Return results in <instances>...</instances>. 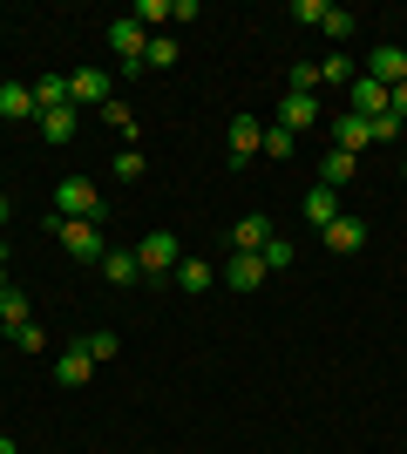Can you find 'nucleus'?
I'll return each instance as SVG.
<instances>
[{"label":"nucleus","mask_w":407,"mask_h":454,"mask_svg":"<svg viewBox=\"0 0 407 454\" xmlns=\"http://www.w3.org/2000/svg\"><path fill=\"white\" fill-rule=\"evenodd\" d=\"M35 129H41V143H75L82 136V109H48V115H35Z\"/></svg>","instance_id":"11"},{"label":"nucleus","mask_w":407,"mask_h":454,"mask_svg":"<svg viewBox=\"0 0 407 454\" xmlns=\"http://www.w3.org/2000/svg\"><path fill=\"white\" fill-rule=\"evenodd\" d=\"M0 292H7V245H0Z\"/></svg>","instance_id":"35"},{"label":"nucleus","mask_w":407,"mask_h":454,"mask_svg":"<svg viewBox=\"0 0 407 454\" xmlns=\"http://www.w3.org/2000/svg\"><path fill=\"white\" fill-rule=\"evenodd\" d=\"M136 20H143V35H150L156 20H170V0H136Z\"/></svg>","instance_id":"29"},{"label":"nucleus","mask_w":407,"mask_h":454,"mask_svg":"<svg viewBox=\"0 0 407 454\" xmlns=\"http://www.w3.org/2000/svg\"><path fill=\"white\" fill-rule=\"evenodd\" d=\"M96 115H102V122H109V129H116V136H136V115L122 109V102H109V109H96Z\"/></svg>","instance_id":"28"},{"label":"nucleus","mask_w":407,"mask_h":454,"mask_svg":"<svg viewBox=\"0 0 407 454\" xmlns=\"http://www.w3.org/2000/svg\"><path fill=\"white\" fill-rule=\"evenodd\" d=\"M102 278H109V285H122V292H129V285L143 278V265H136V251H102Z\"/></svg>","instance_id":"18"},{"label":"nucleus","mask_w":407,"mask_h":454,"mask_svg":"<svg viewBox=\"0 0 407 454\" xmlns=\"http://www.w3.org/2000/svg\"><path fill=\"white\" fill-rule=\"evenodd\" d=\"M224 285H231V292H258V285H265V258H231V265H224Z\"/></svg>","instance_id":"19"},{"label":"nucleus","mask_w":407,"mask_h":454,"mask_svg":"<svg viewBox=\"0 0 407 454\" xmlns=\"http://www.w3.org/2000/svg\"><path fill=\"white\" fill-rule=\"evenodd\" d=\"M265 150V122L258 115H231V163H252Z\"/></svg>","instance_id":"9"},{"label":"nucleus","mask_w":407,"mask_h":454,"mask_svg":"<svg viewBox=\"0 0 407 454\" xmlns=\"http://www.w3.org/2000/svg\"><path fill=\"white\" fill-rule=\"evenodd\" d=\"M326 7H333V0H292V20H306V27H319V20H326Z\"/></svg>","instance_id":"30"},{"label":"nucleus","mask_w":407,"mask_h":454,"mask_svg":"<svg viewBox=\"0 0 407 454\" xmlns=\"http://www.w3.org/2000/svg\"><path fill=\"white\" fill-rule=\"evenodd\" d=\"M347 95H353V115H367V122H373V115H387V89H380V82H367V75H360Z\"/></svg>","instance_id":"17"},{"label":"nucleus","mask_w":407,"mask_h":454,"mask_svg":"<svg viewBox=\"0 0 407 454\" xmlns=\"http://www.w3.org/2000/svg\"><path fill=\"white\" fill-rule=\"evenodd\" d=\"M353 27H360V20H353L347 7H326V20H319V35H333V41H353Z\"/></svg>","instance_id":"24"},{"label":"nucleus","mask_w":407,"mask_h":454,"mask_svg":"<svg viewBox=\"0 0 407 454\" xmlns=\"http://www.w3.org/2000/svg\"><path fill=\"white\" fill-rule=\"evenodd\" d=\"M333 217H340V190L312 184V190H306V224H312V231H326Z\"/></svg>","instance_id":"14"},{"label":"nucleus","mask_w":407,"mask_h":454,"mask_svg":"<svg viewBox=\"0 0 407 454\" xmlns=\"http://www.w3.org/2000/svg\"><path fill=\"white\" fill-rule=\"evenodd\" d=\"M360 75L380 82V89H401V82H407V48H394V41L367 48V68H360Z\"/></svg>","instance_id":"5"},{"label":"nucleus","mask_w":407,"mask_h":454,"mask_svg":"<svg viewBox=\"0 0 407 454\" xmlns=\"http://www.w3.org/2000/svg\"><path fill=\"white\" fill-rule=\"evenodd\" d=\"M0 454H20V448H14V441H7V434H0Z\"/></svg>","instance_id":"36"},{"label":"nucleus","mask_w":407,"mask_h":454,"mask_svg":"<svg viewBox=\"0 0 407 454\" xmlns=\"http://www.w3.org/2000/svg\"><path fill=\"white\" fill-rule=\"evenodd\" d=\"M89 373H96V360H89V346H61V353H55V380H61V387H89Z\"/></svg>","instance_id":"10"},{"label":"nucleus","mask_w":407,"mask_h":454,"mask_svg":"<svg viewBox=\"0 0 407 454\" xmlns=\"http://www.w3.org/2000/svg\"><path fill=\"white\" fill-rule=\"evenodd\" d=\"M82 346H89V360H116V353H122V340H116V333H89V340H82Z\"/></svg>","instance_id":"25"},{"label":"nucleus","mask_w":407,"mask_h":454,"mask_svg":"<svg viewBox=\"0 0 407 454\" xmlns=\"http://www.w3.org/2000/svg\"><path fill=\"white\" fill-rule=\"evenodd\" d=\"M109 82L116 75H102V68H75V75H68V109H109Z\"/></svg>","instance_id":"4"},{"label":"nucleus","mask_w":407,"mask_h":454,"mask_svg":"<svg viewBox=\"0 0 407 454\" xmlns=\"http://www.w3.org/2000/svg\"><path fill=\"white\" fill-rule=\"evenodd\" d=\"M278 129H319V95H292L286 89V102H278Z\"/></svg>","instance_id":"7"},{"label":"nucleus","mask_w":407,"mask_h":454,"mask_svg":"<svg viewBox=\"0 0 407 454\" xmlns=\"http://www.w3.org/2000/svg\"><path fill=\"white\" fill-rule=\"evenodd\" d=\"M0 325H7V333H20V325H35V299L7 285V292H0Z\"/></svg>","instance_id":"16"},{"label":"nucleus","mask_w":407,"mask_h":454,"mask_svg":"<svg viewBox=\"0 0 407 454\" xmlns=\"http://www.w3.org/2000/svg\"><path fill=\"white\" fill-rule=\"evenodd\" d=\"M170 278H176V285H184V292H211V278H217V271H211V265H204V258H184V265H176V271H170Z\"/></svg>","instance_id":"21"},{"label":"nucleus","mask_w":407,"mask_h":454,"mask_svg":"<svg viewBox=\"0 0 407 454\" xmlns=\"http://www.w3.org/2000/svg\"><path fill=\"white\" fill-rule=\"evenodd\" d=\"M292 150H299V136H292V129H265V156H271V163H286Z\"/></svg>","instance_id":"26"},{"label":"nucleus","mask_w":407,"mask_h":454,"mask_svg":"<svg viewBox=\"0 0 407 454\" xmlns=\"http://www.w3.org/2000/svg\"><path fill=\"white\" fill-rule=\"evenodd\" d=\"M401 176H407V156H401Z\"/></svg>","instance_id":"38"},{"label":"nucleus","mask_w":407,"mask_h":454,"mask_svg":"<svg viewBox=\"0 0 407 454\" xmlns=\"http://www.w3.org/2000/svg\"><path fill=\"white\" fill-rule=\"evenodd\" d=\"M41 224H48V238H61V251H68V258H75V265H102V224H82V217H55V210H48V217H41Z\"/></svg>","instance_id":"1"},{"label":"nucleus","mask_w":407,"mask_h":454,"mask_svg":"<svg viewBox=\"0 0 407 454\" xmlns=\"http://www.w3.org/2000/svg\"><path fill=\"white\" fill-rule=\"evenodd\" d=\"M319 82H340V89H353V82H360L353 55H326V61H319Z\"/></svg>","instance_id":"23"},{"label":"nucleus","mask_w":407,"mask_h":454,"mask_svg":"<svg viewBox=\"0 0 407 454\" xmlns=\"http://www.w3.org/2000/svg\"><path fill=\"white\" fill-rule=\"evenodd\" d=\"M48 109H68V75H41L35 82V115H48Z\"/></svg>","instance_id":"20"},{"label":"nucleus","mask_w":407,"mask_h":454,"mask_svg":"<svg viewBox=\"0 0 407 454\" xmlns=\"http://www.w3.org/2000/svg\"><path fill=\"white\" fill-rule=\"evenodd\" d=\"M55 217H82V224H102V217H109V204H102L96 176H61V184H55Z\"/></svg>","instance_id":"2"},{"label":"nucleus","mask_w":407,"mask_h":454,"mask_svg":"<svg viewBox=\"0 0 407 454\" xmlns=\"http://www.w3.org/2000/svg\"><path fill=\"white\" fill-rule=\"evenodd\" d=\"M0 231H7V197H0Z\"/></svg>","instance_id":"37"},{"label":"nucleus","mask_w":407,"mask_h":454,"mask_svg":"<svg viewBox=\"0 0 407 454\" xmlns=\"http://www.w3.org/2000/svg\"><path fill=\"white\" fill-rule=\"evenodd\" d=\"M143 170H150V156H143V150H122L116 156V176H143Z\"/></svg>","instance_id":"31"},{"label":"nucleus","mask_w":407,"mask_h":454,"mask_svg":"<svg viewBox=\"0 0 407 454\" xmlns=\"http://www.w3.org/2000/svg\"><path fill=\"white\" fill-rule=\"evenodd\" d=\"M367 143H373V129H367V115H333V150H347V156H360V150H367Z\"/></svg>","instance_id":"12"},{"label":"nucleus","mask_w":407,"mask_h":454,"mask_svg":"<svg viewBox=\"0 0 407 454\" xmlns=\"http://www.w3.org/2000/svg\"><path fill=\"white\" fill-rule=\"evenodd\" d=\"M258 258H265V271H292V245H286V238H271Z\"/></svg>","instance_id":"27"},{"label":"nucleus","mask_w":407,"mask_h":454,"mask_svg":"<svg viewBox=\"0 0 407 454\" xmlns=\"http://www.w3.org/2000/svg\"><path fill=\"white\" fill-rule=\"evenodd\" d=\"M387 115H394V122H407V82H401V89H387Z\"/></svg>","instance_id":"34"},{"label":"nucleus","mask_w":407,"mask_h":454,"mask_svg":"<svg viewBox=\"0 0 407 454\" xmlns=\"http://www.w3.org/2000/svg\"><path fill=\"white\" fill-rule=\"evenodd\" d=\"M0 115L7 122H35V82H0Z\"/></svg>","instance_id":"13"},{"label":"nucleus","mask_w":407,"mask_h":454,"mask_svg":"<svg viewBox=\"0 0 407 454\" xmlns=\"http://www.w3.org/2000/svg\"><path fill=\"white\" fill-rule=\"evenodd\" d=\"M176 55H184V48H176L170 35H150V48H143V68H176Z\"/></svg>","instance_id":"22"},{"label":"nucleus","mask_w":407,"mask_h":454,"mask_svg":"<svg viewBox=\"0 0 407 454\" xmlns=\"http://www.w3.org/2000/svg\"><path fill=\"white\" fill-rule=\"evenodd\" d=\"M271 238H278V231H271V217H258V210L231 224V251H238V258H258V251H265Z\"/></svg>","instance_id":"6"},{"label":"nucleus","mask_w":407,"mask_h":454,"mask_svg":"<svg viewBox=\"0 0 407 454\" xmlns=\"http://www.w3.org/2000/svg\"><path fill=\"white\" fill-rule=\"evenodd\" d=\"M136 265L150 271V285H156V278H170V271L184 265V238H176V231H150V238L136 245Z\"/></svg>","instance_id":"3"},{"label":"nucleus","mask_w":407,"mask_h":454,"mask_svg":"<svg viewBox=\"0 0 407 454\" xmlns=\"http://www.w3.org/2000/svg\"><path fill=\"white\" fill-rule=\"evenodd\" d=\"M319 245H326V251H360V245H367V217H347V210H340V217L319 231Z\"/></svg>","instance_id":"8"},{"label":"nucleus","mask_w":407,"mask_h":454,"mask_svg":"<svg viewBox=\"0 0 407 454\" xmlns=\"http://www.w3.org/2000/svg\"><path fill=\"white\" fill-rule=\"evenodd\" d=\"M14 346H20V353H41L48 340H41V325H20V333H14Z\"/></svg>","instance_id":"33"},{"label":"nucleus","mask_w":407,"mask_h":454,"mask_svg":"<svg viewBox=\"0 0 407 454\" xmlns=\"http://www.w3.org/2000/svg\"><path fill=\"white\" fill-rule=\"evenodd\" d=\"M367 129H373V143H394V136H401V122H394V115H373Z\"/></svg>","instance_id":"32"},{"label":"nucleus","mask_w":407,"mask_h":454,"mask_svg":"<svg viewBox=\"0 0 407 454\" xmlns=\"http://www.w3.org/2000/svg\"><path fill=\"white\" fill-rule=\"evenodd\" d=\"M353 176H360V156H347V150H326V156H319V184H326V190L353 184Z\"/></svg>","instance_id":"15"}]
</instances>
